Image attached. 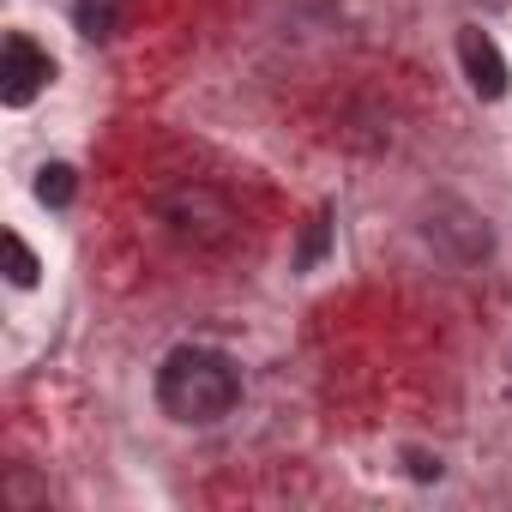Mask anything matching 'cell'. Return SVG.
Returning <instances> with one entry per match:
<instances>
[{
    "label": "cell",
    "mask_w": 512,
    "mask_h": 512,
    "mask_svg": "<svg viewBox=\"0 0 512 512\" xmlns=\"http://www.w3.org/2000/svg\"><path fill=\"white\" fill-rule=\"evenodd\" d=\"M235 398H241V374H235V362L217 356V350L181 344V350H169L163 368H157V404H163V416H175V422H187V428L229 416Z\"/></svg>",
    "instance_id": "1"
},
{
    "label": "cell",
    "mask_w": 512,
    "mask_h": 512,
    "mask_svg": "<svg viewBox=\"0 0 512 512\" xmlns=\"http://www.w3.org/2000/svg\"><path fill=\"white\" fill-rule=\"evenodd\" d=\"M151 217H157L175 241H187V247H223V241L241 229L235 199H229L223 187H211V181H163V187L151 193Z\"/></svg>",
    "instance_id": "2"
},
{
    "label": "cell",
    "mask_w": 512,
    "mask_h": 512,
    "mask_svg": "<svg viewBox=\"0 0 512 512\" xmlns=\"http://www.w3.org/2000/svg\"><path fill=\"white\" fill-rule=\"evenodd\" d=\"M49 79H55V61H49L31 37H19V31H13V37H7V49H0V97H7L13 109H25Z\"/></svg>",
    "instance_id": "3"
},
{
    "label": "cell",
    "mask_w": 512,
    "mask_h": 512,
    "mask_svg": "<svg viewBox=\"0 0 512 512\" xmlns=\"http://www.w3.org/2000/svg\"><path fill=\"white\" fill-rule=\"evenodd\" d=\"M458 61H464V79H470V91H476L482 103H500V97H506V61H500L494 37H488L482 25H464V31H458Z\"/></svg>",
    "instance_id": "4"
},
{
    "label": "cell",
    "mask_w": 512,
    "mask_h": 512,
    "mask_svg": "<svg viewBox=\"0 0 512 512\" xmlns=\"http://www.w3.org/2000/svg\"><path fill=\"white\" fill-rule=\"evenodd\" d=\"M121 13H127V0H73V25L91 43H109L121 31Z\"/></svg>",
    "instance_id": "5"
},
{
    "label": "cell",
    "mask_w": 512,
    "mask_h": 512,
    "mask_svg": "<svg viewBox=\"0 0 512 512\" xmlns=\"http://www.w3.org/2000/svg\"><path fill=\"white\" fill-rule=\"evenodd\" d=\"M0 253H7V278H13L19 290H31L43 266H37V253L25 247V235H13V229H7V235H0Z\"/></svg>",
    "instance_id": "6"
},
{
    "label": "cell",
    "mask_w": 512,
    "mask_h": 512,
    "mask_svg": "<svg viewBox=\"0 0 512 512\" xmlns=\"http://www.w3.org/2000/svg\"><path fill=\"white\" fill-rule=\"evenodd\" d=\"M79 193V175H73V163H49L43 175H37V199L43 205H67Z\"/></svg>",
    "instance_id": "7"
},
{
    "label": "cell",
    "mask_w": 512,
    "mask_h": 512,
    "mask_svg": "<svg viewBox=\"0 0 512 512\" xmlns=\"http://www.w3.org/2000/svg\"><path fill=\"white\" fill-rule=\"evenodd\" d=\"M326 235H332V217H326V211H314V217H308V229H302V247H296V266H302V272H314V266H320Z\"/></svg>",
    "instance_id": "8"
},
{
    "label": "cell",
    "mask_w": 512,
    "mask_h": 512,
    "mask_svg": "<svg viewBox=\"0 0 512 512\" xmlns=\"http://www.w3.org/2000/svg\"><path fill=\"white\" fill-rule=\"evenodd\" d=\"M404 464H410L416 482H440V458H428V452H404Z\"/></svg>",
    "instance_id": "9"
}]
</instances>
